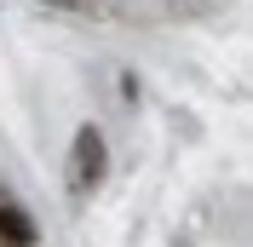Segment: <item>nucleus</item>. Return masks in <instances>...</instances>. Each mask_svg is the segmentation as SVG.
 I'll list each match as a JSON object with an SVG mask.
<instances>
[{"label":"nucleus","mask_w":253,"mask_h":247,"mask_svg":"<svg viewBox=\"0 0 253 247\" xmlns=\"http://www.w3.org/2000/svg\"><path fill=\"white\" fill-rule=\"evenodd\" d=\"M0 242L6 247H35V218L17 213L12 201H0Z\"/></svg>","instance_id":"nucleus-2"},{"label":"nucleus","mask_w":253,"mask_h":247,"mask_svg":"<svg viewBox=\"0 0 253 247\" xmlns=\"http://www.w3.org/2000/svg\"><path fill=\"white\" fill-rule=\"evenodd\" d=\"M75 161H81V184H98V178H104L110 150H104V132H98V126H81L75 132Z\"/></svg>","instance_id":"nucleus-1"}]
</instances>
